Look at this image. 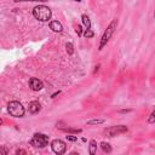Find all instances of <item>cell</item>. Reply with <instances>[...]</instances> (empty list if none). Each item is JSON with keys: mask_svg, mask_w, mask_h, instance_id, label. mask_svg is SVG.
Masks as SVG:
<instances>
[{"mask_svg": "<svg viewBox=\"0 0 155 155\" xmlns=\"http://www.w3.org/2000/svg\"><path fill=\"white\" fill-rule=\"evenodd\" d=\"M33 16L35 19L40 22H47L52 17V11L48 6L45 5H38L33 8Z\"/></svg>", "mask_w": 155, "mask_h": 155, "instance_id": "cell-1", "label": "cell"}, {"mask_svg": "<svg viewBox=\"0 0 155 155\" xmlns=\"http://www.w3.org/2000/svg\"><path fill=\"white\" fill-rule=\"evenodd\" d=\"M116 27H117V19H113V21L109 23V25L107 27V29L104 30V33H103V35H102V38H101L99 46H98V50H99V51H101V50H103V48H104V46H107V44L109 42V40H110L111 35L114 34V31H115Z\"/></svg>", "mask_w": 155, "mask_h": 155, "instance_id": "cell-2", "label": "cell"}, {"mask_svg": "<svg viewBox=\"0 0 155 155\" xmlns=\"http://www.w3.org/2000/svg\"><path fill=\"white\" fill-rule=\"evenodd\" d=\"M7 111L13 117H23L25 114V109L18 101H11L7 104Z\"/></svg>", "mask_w": 155, "mask_h": 155, "instance_id": "cell-3", "label": "cell"}, {"mask_svg": "<svg viewBox=\"0 0 155 155\" xmlns=\"http://www.w3.org/2000/svg\"><path fill=\"white\" fill-rule=\"evenodd\" d=\"M48 140H50V138H48L47 134L36 132V133L33 134V137H31V139H30L29 143H30V145H33V147H35V148L42 149V148H45V147L48 144Z\"/></svg>", "mask_w": 155, "mask_h": 155, "instance_id": "cell-4", "label": "cell"}, {"mask_svg": "<svg viewBox=\"0 0 155 155\" xmlns=\"http://www.w3.org/2000/svg\"><path fill=\"white\" fill-rule=\"evenodd\" d=\"M127 131H128V127L126 125H115V126H110V127L105 128L104 130V133L108 137H115V136L126 133Z\"/></svg>", "mask_w": 155, "mask_h": 155, "instance_id": "cell-5", "label": "cell"}, {"mask_svg": "<svg viewBox=\"0 0 155 155\" xmlns=\"http://www.w3.org/2000/svg\"><path fill=\"white\" fill-rule=\"evenodd\" d=\"M51 149H52V151H53L54 154L62 155V154H64V153L67 151V144H65L64 140L57 138V139H53V140L51 142Z\"/></svg>", "mask_w": 155, "mask_h": 155, "instance_id": "cell-6", "label": "cell"}, {"mask_svg": "<svg viewBox=\"0 0 155 155\" xmlns=\"http://www.w3.org/2000/svg\"><path fill=\"white\" fill-rule=\"evenodd\" d=\"M29 87L33 91H40L44 88V84L41 80H39L38 78H30L29 79Z\"/></svg>", "mask_w": 155, "mask_h": 155, "instance_id": "cell-7", "label": "cell"}, {"mask_svg": "<svg viewBox=\"0 0 155 155\" xmlns=\"http://www.w3.org/2000/svg\"><path fill=\"white\" fill-rule=\"evenodd\" d=\"M28 109H29L30 114H36V113H39L41 110V104L38 101H31L28 104Z\"/></svg>", "mask_w": 155, "mask_h": 155, "instance_id": "cell-8", "label": "cell"}, {"mask_svg": "<svg viewBox=\"0 0 155 155\" xmlns=\"http://www.w3.org/2000/svg\"><path fill=\"white\" fill-rule=\"evenodd\" d=\"M48 25H50V29L52 31H54V33H62L63 31V25L58 21H51Z\"/></svg>", "mask_w": 155, "mask_h": 155, "instance_id": "cell-9", "label": "cell"}, {"mask_svg": "<svg viewBox=\"0 0 155 155\" xmlns=\"http://www.w3.org/2000/svg\"><path fill=\"white\" fill-rule=\"evenodd\" d=\"M59 130L65 133H71V134H78V133L82 132L81 128H73V127H59Z\"/></svg>", "mask_w": 155, "mask_h": 155, "instance_id": "cell-10", "label": "cell"}, {"mask_svg": "<svg viewBox=\"0 0 155 155\" xmlns=\"http://www.w3.org/2000/svg\"><path fill=\"white\" fill-rule=\"evenodd\" d=\"M88 153L91 155H94L97 153V142L94 139H91L88 143Z\"/></svg>", "mask_w": 155, "mask_h": 155, "instance_id": "cell-11", "label": "cell"}, {"mask_svg": "<svg viewBox=\"0 0 155 155\" xmlns=\"http://www.w3.org/2000/svg\"><path fill=\"white\" fill-rule=\"evenodd\" d=\"M81 21H82V24L85 25L86 29H91V19L87 15H81Z\"/></svg>", "mask_w": 155, "mask_h": 155, "instance_id": "cell-12", "label": "cell"}, {"mask_svg": "<svg viewBox=\"0 0 155 155\" xmlns=\"http://www.w3.org/2000/svg\"><path fill=\"white\" fill-rule=\"evenodd\" d=\"M101 149L104 151V153H107V154H109V153H111L113 151V148H111V145L108 143V142H101Z\"/></svg>", "mask_w": 155, "mask_h": 155, "instance_id": "cell-13", "label": "cell"}, {"mask_svg": "<svg viewBox=\"0 0 155 155\" xmlns=\"http://www.w3.org/2000/svg\"><path fill=\"white\" fill-rule=\"evenodd\" d=\"M104 119H93V120H90L87 121V125H101V124H104Z\"/></svg>", "mask_w": 155, "mask_h": 155, "instance_id": "cell-14", "label": "cell"}, {"mask_svg": "<svg viewBox=\"0 0 155 155\" xmlns=\"http://www.w3.org/2000/svg\"><path fill=\"white\" fill-rule=\"evenodd\" d=\"M65 48H67V52H68V54H73L74 53V45L71 44V42H67L65 44Z\"/></svg>", "mask_w": 155, "mask_h": 155, "instance_id": "cell-15", "label": "cell"}, {"mask_svg": "<svg viewBox=\"0 0 155 155\" xmlns=\"http://www.w3.org/2000/svg\"><path fill=\"white\" fill-rule=\"evenodd\" d=\"M85 38H87V39H90V38H93V35H94V33L91 30V29H85L84 30V34H82Z\"/></svg>", "mask_w": 155, "mask_h": 155, "instance_id": "cell-16", "label": "cell"}, {"mask_svg": "<svg viewBox=\"0 0 155 155\" xmlns=\"http://www.w3.org/2000/svg\"><path fill=\"white\" fill-rule=\"evenodd\" d=\"M148 122H149V124H155V109H154V110L151 111V114L149 115Z\"/></svg>", "mask_w": 155, "mask_h": 155, "instance_id": "cell-17", "label": "cell"}, {"mask_svg": "<svg viewBox=\"0 0 155 155\" xmlns=\"http://www.w3.org/2000/svg\"><path fill=\"white\" fill-rule=\"evenodd\" d=\"M65 137H67V139L69 142H76L78 140V137L74 136V134H71V133H68V136H65Z\"/></svg>", "mask_w": 155, "mask_h": 155, "instance_id": "cell-18", "label": "cell"}, {"mask_svg": "<svg viewBox=\"0 0 155 155\" xmlns=\"http://www.w3.org/2000/svg\"><path fill=\"white\" fill-rule=\"evenodd\" d=\"M75 31H76V34H78L79 36H81V35L84 34V31H82V27H81V25H78L76 29H75Z\"/></svg>", "mask_w": 155, "mask_h": 155, "instance_id": "cell-19", "label": "cell"}, {"mask_svg": "<svg viewBox=\"0 0 155 155\" xmlns=\"http://www.w3.org/2000/svg\"><path fill=\"white\" fill-rule=\"evenodd\" d=\"M19 154H23V155H27V151L24 149H17L16 150V155H19Z\"/></svg>", "mask_w": 155, "mask_h": 155, "instance_id": "cell-20", "label": "cell"}, {"mask_svg": "<svg viewBox=\"0 0 155 155\" xmlns=\"http://www.w3.org/2000/svg\"><path fill=\"white\" fill-rule=\"evenodd\" d=\"M0 153L4 154V155H7V154H8V150H7L5 147H1V148H0Z\"/></svg>", "mask_w": 155, "mask_h": 155, "instance_id": "cell-21", "label": "cell"}, {"mask_svg": "<svg viewBox=\"0 0 155 155\" xmlns=\"http://www.w3.org/2000/svg\"><path fill=\"white\" fill-rule=\"evenodd\" d=\"M17 2H23V1H39V2H45L47 0H16Z\"/></svg>", "mask_w": 155, "mask_h": 155, "instance_id": "cell-22", "label": "cell"}, {"mask_svg": "<svg viewBox=\"0 0 155 155\" xmlns=\"http://www.w3.org/2000/svg\"><path fill=\"white\" fill-rule=\"evenodd\" d=\"M59 93H61V91H57V92H54V93L51 96V98H56V96H58Z\"/></svg>", "mask_w": 155, "mask_h": 155, "instance_id": "cell-23", "label": "cell"}, {"mask_svg": "<svg viewBox=\"0 0 155 155\" xmlns=\"http://www.w3.org/2000/svg\"><path fill=\"white\" fill-rule=\"evenodd\" d=\"M73 1H78V2H80V1H81V0H73Z\"/></svg>", "mask_w": 155, "mask_h": 155, "instance_id": "cell-24", "label": "cell"}, {"mask_svg": "<svg viewBox=\"0 0 155 155\" xmlns=\"http://www.w3.org/2000/svg\"><path fill=\"white\" fill-rule=\"evenodd\" d=\"M154 17H155V10H154Z\"/></svg>", "mask_w": 155, "mask_h": 155, "instance_id": "cell-25", "label": "cell"}]
</instances>
